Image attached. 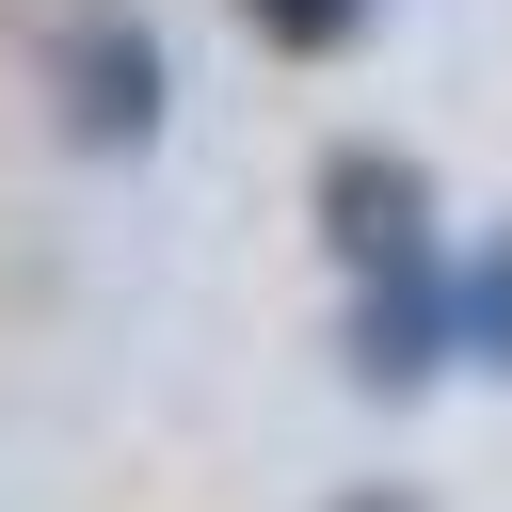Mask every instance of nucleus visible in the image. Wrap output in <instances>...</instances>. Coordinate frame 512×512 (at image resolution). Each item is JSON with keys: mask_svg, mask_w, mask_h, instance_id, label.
I'll return each instance as SVG.
<instances>
[{"mask_svg": "<svg viewBox=\"0 0 512 512\" xmlns=\"http://www.w3.org/2000/svg\"><path fill=\"white\" fill-rule=\"evenodd\" d=\"M48 128L80 160H144L176 128V48L128 0H64V32H48Z\"/></svg>", "mask_w": 512, "mask_h": 512, "instance_id": "f257e3e1", "label": "nucleus"}, {"mask_svg": "<svg viewBox=\"0 0 512 512\" xmlns=\"http://www.w3.org/2000/svg\"><path fill=\"white\" fill-rule=\"evenodd\" d=\"M320 240H336L352 288H384V272H448V240H432V160L384 144V128L320 144Z\"/></svg>", "mask_w": 512, "mask_h": 512, "instance_id": "f03ea898", "label": "nucleus"}, {"mask_svg": "<svg viewBox=\"0 0 512 512\" xmlns=\"http://www.w3.org/2000/svg\"><path fill=\"white\" fill-rule=\"evenodd\" d=\"M352 384L368 400H432L448 368H464V256L448 272H384V288H352Z\"/></svg>", "mask_w": 512, "mask_h": 512, "instance_id": "7ed1b4c3", "label": "nucleus"}, {"mask_svg": "<svg viewBox=\"0 0 512 512\" xmlns=\"http://www.w3.org/2000/svg\"><path fill=\"white\" fill-rule=\"evenodd\" d=\"M464 368H496V384H512V224L464 256Z\"/></svg>", "mask_w": 512, "mask_h": 512, "instance_id": "20e7f679", "label": "nucleus"}, {"mask_svg": "<svg viewBox=\"0 0 512 512\" xmlns=\"http://www.w3.org/2000/svg\"><path fill=\"white\" fill-rule=\"evenodd\" d=\"M352 16H368V0H240V32H256V48H336Z\"/></svg>", "mask_w": 512, "mask_h": 512, "instance_id": "39448f33", "label": "nucleus"}, {"mask_svg": "<svg viewBox=\"0 0 512 512\" xmlns=\"http://www.w3.org/2000/svg\"><path fill=\"white\" fill-rule=\"evenodd\" d=\"M336 512H416V496H400V480H384V496H336Z\"/></svg>", "mask_w": 512, "mask_h": 512, "instance_id": "423d86ee", "label": "nucleus"}]
</instances>
